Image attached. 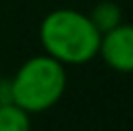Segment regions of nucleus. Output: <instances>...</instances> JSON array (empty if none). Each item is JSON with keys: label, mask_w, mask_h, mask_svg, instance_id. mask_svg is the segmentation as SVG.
<instances>
[{"label": "nucleus", "mask_w": 133, "mask_h": 131, "mask_svg": "<svg viewBox=\"0 0 133 131\" xmlns=\"http://www.w3.org/2000/svg\"><path fill=\"white\" fill-rule=\"evenodd\" d=\"M39 44L59 63L83 66L98 57L101 31L83 11L55 9L39 22Z\"/></svg>", "instance_id": "f257e3e1"}, {"label": "nucleus", "mask_w": 133, "mask_h": 131, "mask_svg": "<svg viewBox=\"0 0 133 131\" xmlns=\"http://www.w3.org/2000/svg\"><path fill=\"white\" fill-rule=\"evenodd\" d=\"M65 87H68L65 66L48 57L46 53L26 59L9 81L11 103H15L31 116L52 109L63 98Z\"/></svg>", "instance_id": "f03ea898"}, {"label": "nucleus", "mask_w": 133, "mask_h": 131, "mask_svg": "<svg viewBox=\"0 0 133 131\" xmlns=\"http://www.w3.org/2000/svg\"><path fill=\"white\" fill-rule=\"evenodd\" d=\"M98 57L114 72H133V24L120 22L118 26L105 31L98 44Z\"/></svg>", "instance_id": "7ed1b4c3"}, {"label": "nucleus", "mask_w": 133, "mask_h": 131, "mask_svg": "<svg viewBox=\"0 0 133 131\" xmlns=\"http://www.w3.org/2000/svg\"><path fill=\"white\" fill-rule=\"evenodd\" d=\"M87 15H90V20L94 22V26L101 31V35L105 31L114 29V26H118L120 22H122V9H120L116 2H111V0L98 2Z\"/></svg>", "instance_id": "20e7f679"}, {"label": "nucleus", "mask_w": 133, "mask_h": 131, "mask_svg": "<svg viewBox=\"0 0 133 131\" xmlns=\"http://www.w3.org/2000/svg\"><path fill=\"white\" fill-rule=\"evenodd\" d=\"M0 131H31V114L15 103H0Z\"/></svg>", "instance_id": "39448f33"}]
</instances>
